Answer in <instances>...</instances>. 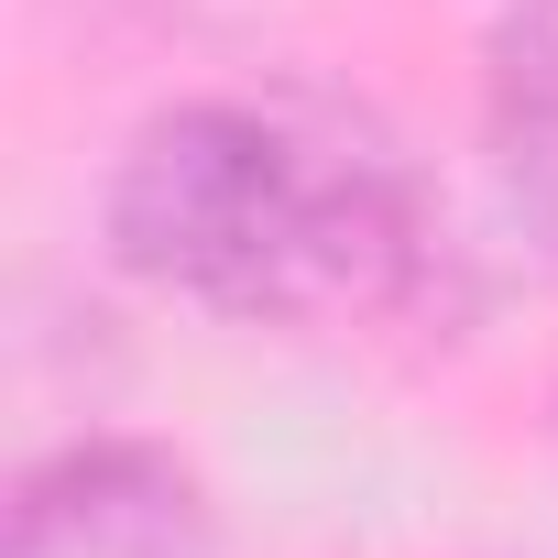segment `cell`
<instances>
[{
	"mask_svg": "<svg viewBox=\"0 0 558 558\" xmlns=\"http://www.w3.org/2000/svg\"><path fill=\"white\" fill-rule=\"evenodd\" d=\"M482 143L504 197L558 230V0H504L493 77H482Z\"/></svg>",
	"mask_w": 558,
	"mask_h": 558,
	"instance_id": "cell-3",
	"label": "cell"
},
{
	"mask_svg": "<svg viewBox=\"0 0 558 558\" xmlns=\"http://www.w3.org/2000/svg\"><path fill=\"white\" fill-rule=\"evenodd\" d=\"M110 252L252 329L416 318L449 286V230L395 143L296 99H165L110 165Z\"/></svg>",
	"mask_w": 558,
	"mask_h": 558,
	"instance_id": "cell-1",
	"label": "cell"
},
{
	"mask_svg": "<svg viewBox=\"0 0 558 558\" xmlns=\"http://www.w3.org/2000/svg\"><path fill=\"white\" fill-rule=\"evenodd\" d=\"M0 558H208L197 471L143 438H77L23 471Z\"/></svg>",
	"mask_w": 558,
	"mask_h": 558,
	"instance_id": "cell-2",
	"label": "cell"
}]
</instances>
